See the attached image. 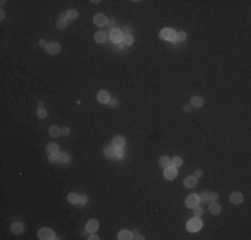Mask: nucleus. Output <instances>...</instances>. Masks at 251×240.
I'll use <instances>...</instances> for the list:
<instances>
[{
	"mask_svg": "<svg viewBox=\"0 0 251 240\" xmlns=\"http://www.w3.org/2000/svg\"><path fill=\"white\" fill-rule=\"evenodd\" d=\"M203 223L200 219H198V217H194V219L188 220L187 223V230L190 231V232H196V231H199L200 228H202Z\"/></svg>",
	"mask_w": 251,
	"mask_h": 240,
	"instance_id": "1",
	"label": "nucleus"
},
{
	"mask_svg": "<svg viewBox=\"0 0 251 240\" xmlns=\"http://www.w3.org/2000/svg\"><path fill=\"white\" fill-rule=\"evenodd\" d=\"M38 236H39V239H42V240H52V239H55V233H53L52 230H49V228H42V230H39Z\"/></svg>",
	"mask_w": 251,
	"mask_h": 240,
	"instance_id": "2",
	"label": "nucleus"
},
{
	"mask_svg": "<svg viewBox=\"0 0 251 240\" xmlns=\"http://www.w3.org/2000/svg\"><path fill=\"white\" fill-rule=\"evenodd\" d=\"M199 204V198L196 194H192V195H188L187 199H186V205L188 208H194Z\"/></svg>",
	"mask_w": 251,
	"mask_h": 240,
	"instance_id": "3",
	"label": "nucleus"
},
{
	"mask_svg": "<svg viewBox=\"0 0 251 240\" xmlns=\"http://www.w3.org/2000/svg\"><path fill=\"white\" fill-rule=\"evenodd\" d=\"M175 35H176L175 31L171 29V28H164L163 31L160 32V38L163 39V40H174Z\"/></svg>",
	"mask_w": 251,
	"mask_h": 240,
	"instance_id": "4",
	"label": "nucleus"
},
{
	"mask_svg": "<svg viewBox=\"0 0 251 240\" xmlns=\"http://www.w3.org/2000/svg\"><path fill=\"white\" fill-rule=\"evenodd\" d=\"M110 39H111L112 43H119V42H122V39H123L122 31H119V29H114V28H112L111 32H110Z\"/></svg>",
	"mask_w": 251,
	"mask_h": 240,
	"instance_id": "5",
	"label": "nucleus"
},
{
	"mask_svg": "<svg viewBox=\"0 0 251 240\" xmlns=\"http://www.w3.org/2000/svg\"><path fill=\"white\" fill-rule=\"evenodd\" d=\"M164 178L168 179V180H172V179L176 178V168L174 167H167L164 168Z\"/></svg>",
	"mask_w": 251,
	"mask_h": 240,
	"instance_id": "6",
	"label": "nucleus"
},
{
	"mask_svg": "<svg viewBox=\"0 0 251 240\" xmlns=\"http://www.w3.org/2000/svg\"><path fill=\"white\" fill-rule=\"evenodd\" d=\"M86 228H87V231H90V232H95V231L99 228V223L98 220L95 219H91L87 222V224H86Z\"/></svg>",
	"mask_w": 251,
	"mask_h": 240,
	"instance_id": "7",
	"label": "nucleus"
},
{
	"mask_svg": "<svg viewBox=\"0 0 251 240\" xmlns=\"http://www.w3.org/2000/svg\"><path fill=\"white\" fill-rule=\"evenodd\" d=\"M230 202L232 204H241L243 202V195H242L241 192H234L232 195L230 196Z\"/></svg>",
	"mask_w": 251,
	"mask_h": 240,
	"instance_id": "8",
	"label": "nucleus"
},
{
	"mask_svg": "<svg viewBox=\"0 0 251 240\" xmlns=\"http://www.w3.org/2000/svg\"><path fill=\"white\" fill-rule=\"evenodd\" d=\"M94 23L96 25H106L107 24V18H106L104 15L101 14H98L94 16Z\"/></svg>",
	"mask_w": 251,
	"mask_h": 240,
	"instance_id": "9",
	"label": "nucleus"
},
{
	"mask_svg": "<svg viewBox=\"0 0 251 240\" xmlns=\"http://www.w3.org/2000/svg\"><path fill=\"white\" fill-rule=\"evenodd\" d=\"M47 51L49 53H58L60 51V45L58 43L52 42V43H48V47H47Z\"/></svg>",
	"mask_w": 251,
	"mask_h": 240,
	"instance_id": "10",
	"label": "nucleus"
},
{
	"mask_svg": "<svg viewBox=\"0 0 251 240\" xmlns=\"http://www.w3.org/2000/svg\"><path fill=\"white\" fill-rule=\"evenodd\" d=\"M118 239L119 240H131L134 237H132V233L130 232V231H120L118 233Z\"/></svg>",
	"mask_w": 251,
	"mask_h": 240,
	"instance_id": "11",
	"label": "nucleus"
},
{
	"mask_svg": "<svg viewBox=\"0 0 251 240\" xmlns=\"http://www.w3.org/2000/svg\"><path fill=\"white\" fill-rule=\"evenodd\" d=\"M98 100L100 103H108L110 101V95H108L107 91H100L98 94Z\"/></svg>",
	"mask_w": 251,
	"mask_h": 240,
	"instance_id": "12",
	"label": "nucleus"
},
{
	"mask_svg": "<svg viewBox=\"0 0 251 240\" xmlns=\"http://www.w3.org/2000/svg\"><path fill=\"white\" fill-rule=\"evenodd\" d=\"M126 144L124 139L123 137H120V136H118V137H115V139L112 140V146L115 147V148H123Z\"/></svg>",
	"mask_w": 251,
	"mask_h": 240,
	"instance_id": "13",
	"label": "nucleus"
},
{
	"mask_svg": "<svg viewBox=\"0 0 251 240\" xmlns=\"http://www.w3.org/2000/svg\"><path fill=\"white\" fill-rule=\"evenodd\" d=\"M23 228H24V227H23L21 223H14L12 227H11V231H12L15 235H19V233L23 232Z\"/></svg>",
	"mask_w": 251,
	"mask_h": 240,
	"instance_id": "14",
	"label": "nucleus"
},
{
	"mask_svg": "<svg viewBox=\"0 0 251 240\" xmlns=\"http://www.w3.org/2000/svg\"><path fill=\"white\" fill-rule=\"evenodd\" d=\"M48 132L51 136H53V137H58V136L62 135V129L59 128V127H56V125H52V127H49Z\"/></svg>",
	"mask_w": 251,
	"mask_h": 240,
	"instance_id": "15",
	"label": "nucleus"
},
{
	"mask_svg": "<svg viewBox=\"0 0 251 240\" xmlns=\"http://www.w3.org/2000/svg\"><path fill=\"white\" fill-rule=\"evenodd\" d=\"M210 212L214 213V215H218L220 212V205L216 204L215 202H211L210 203Z\"/></svg>",
	"mask_w": 251,
	"mask_h": 240,
	"instance_id": "16",
	"label": "nucleus"
},
{
	"mask_svg": "<svg viewBox=\"0 0 251 240\" xmlns=\"http://www.w3.org/2000/svg\"><path fill=\"white\" fill-rule=\"evenodd\" d=\"M184 185L187 188L190 187H195L196 185V178H194V176H190V178H187L184 180Z\"/></svg>",
	"mask_w": 251,
	"mask_h": 240,
	"instance_id": "17",
	"label": "nucleus"
},
{
	"mask_svg": "<svg viewBox=\"0 0 251 240\" xmlns=\"http://www.w3.org/2000/svg\"><path fill=\"white\" fill-rule=\"evenodd\" d=\"M77 16H79V14H77L76 10H70L66 12V18L70 19V20H73V19H76Z\"/></svg>",
	"mask_w": 251,
	"mask_h": 240,
	"instance_id": "18",
	"label": "nucleus"
},
{
	"mask_svg": "<svg viewBox=\"0 0 251 240\" xmlns=\"http://www.w3.org/2000/svg\"><path fill=\"white\" fill-rule=\"evenodd\" d=\"M182 163H183V160H182L180 157L176 156V157H174V159L170 161V165H171V167H174V168H178V167H180V165H182Z\"/></svg>",
	"mask_w": 251,
	"mask_h": 240,
	"instance_id": "19",
	"label": "nucleus"
},
{
	"mask_svg": "<svg viewBox=\"0 0 251 240\" xmlns=\"http://www.w3.org/2000/svg\"><path fill=\"white\" fill-rule=\"evenodd\" d=\"M104 155L107 157H114V156H115V147H114V146L107 147V148L104 150Z\"/></svg>",
	"mask_w": 251,
	"mask_h": 240,
	"instance_id": "20",
	"label": "nucleus"
},
{
	"mask_svg": "<svg viewBox=\"0 0 251 240\" xmlns=\"http://www.w3.org/2000/svg\"><path fill=\"white\" fill-rule=\"evenodd\" d=\"M67 200H68V203H71V204H76V203H79V196H77L76 194L71 192L70 195H68V198H67Z\"/></svg>",
	"mask_w": 251,
	"mask_h": 240,
	"instance_id": "21",
	"label": "nucleus"
},
{
	"mask_svg": "<svg viewBox=\"0 0 251 240\" xmlns=\"http://www.w3.org/2000/svg\"><path fill=\"white\" fill-rule=\"evenodd\" d=\"M191 104L194 105V107H202L203 104V99L199 98V96H194V98L191 99Z\"/></svg>",
	"mask_w": 251,
	"mask_h": 240,
	"instance_id": "22",
	"label": "nucleus"
},
{
	"mask_svg": "<svg viewBox=\"0 0 251 240\" xmlns=\"http://www.w3.org/2000/svg\"><path fill=\"white\" fill-rule=\"evenodd\" d=\"M170 161H171V160L168 159L167 156H162L160 159H159V164H160V165H162L163 168L170 167Z\"/></svg>",
	"mask_w": 251,
	"mask_h": 240,
	"instance_id": "23",
	"label": "nucleus"
},
{
	"mask_svg": "<svg viewBox=\"0 0 251 240\" xmlns=\"http://www.w3.org/2000/svg\"><path fill=\"white\" fill-rule=\"evenodd\" d=\"M122 42H123V45H131L134 43V38L131 35H124Z\"/></svg>",
	"mask_w": 251,
	"mask_h": 240,
	"instance_id": "24",
	"label": "nucleus"
},
{
	"mask_svg": "<svg viewBox=\"0 0 251 240\" xmlns=\"http://www.w3.org/2000/svg\"><path fill=\"white\" fill-rule=\"evenodd\" d=\"M95 40L98 43H104L106 42V35L104 32H98L96 35H95Z\"/></svg>",
	"mask_w": 251,
	"mask_h": 240,
	"instance_id": "25",
	"label": "nucleus"
},
{
	"mask_svg": "<svg viewBox=\"0 0 251 240\" xmlns=\"http://www.w3.org/2000/svg\"><path fill=\"white\" fill-rule=\"evenodd\" d=\"M186 39V32H179V34H176V35H175V38H174V40H172V42L174 43H176V42H182V40H184Z\"/></svg>",
	"mask_w": 251,
	"mask_h": 240,
	"instance_id": "26",
	"label": "nucleus"
},
{
	"mask_svg": "<svg viewBox=\"0 0 251 240\" xmlns=\"http://www.w3.org/2000/svg\"><path fill=\"white\" fill-rule=\"evenodd\" d=\"M47 151L49 153H59V148H58L56 144H48L47 146Z\"/></svg>",
	"mask_w": 251,
	"mask_h": 240,
	"instance_id": "27",
	"label": "nucleus"
},
{
	"mask_svg": "<svg viewBox=\"0 0 251 240\" xmlns=\"http://www.w3.org/2000/svg\"><path fill=\"white\" fill-rule=\"evenodd\" d=\"M68 160H70L68 153H62V155H59V160H58V161H60V163H63V164H66V163H68Z\"/></svg>",
	"mask_w": 251,
	"mask_h": 240,
	"instance_id": "28",
	"label": "nucleus"
},
{
	"mask_svg": "<svg viewBox=\"0 0 251 240\" xmlns=\"http://www.w3.org/2000/svg\"><path fill=\"white\" fill-rule=\"evenodd\" d=\"M198 198H199V202H200V203H208V194H207V192H203V194H200Z\"/></svg>",
	"mask_w": 251,
	"mask_h": 240,
	"instance_id": "29",
	"label": "nucleus"
},
{
	"mask_svg": "<svg viewBox=\"0 0 251 240\" xmlns=\"http://www.w3.org/2000/svg\"><path fill=\"white\" fill-rule=\"evenodd\" d=\"M56 25H58V28H66V25H67V20L64 18H60L59 20H58V23H56Z\"/></svg>",
	"mask_w": 251,
	"mask_h": 240,
	"instance_id": "30",
	"label": "nucleus"
},
{
	"mask_svg": "<svg viewBox=\"0 0 251 240\" xmlns=\"http://www.w3.org/2000/svg\"><path fill=\"white\" fill-rule=\"evenodd\" d=\"M36 115H38V118L44 119L45 116H47V112H45L44 108H38V111H36Z\"/></svg>",
	"mask_w": 251,
	"mask_h": 240,
	"instance_id": "31",
	"label": "nucleus"
},
{
	"mask_svg": "<svg viewBox=\"0 0 251 240\" xmlns=\"http://www.w3.org/2000/svg\"><path fill=\"white\" fill-rule=\"evenodd\" d=\"M48 160L51 161V163H55V161H58V160H59V153H49Z\"/></svg>",
	"mask_w": 251,
	"mask_h": 240,
	"instance_id": "32",
	"label": "nucleus"
},
{
	"mask_svg": "<svg viewBox=\"0 0 251 240\" xmlns=\"http://www.w3.org/2000/svg\"><path fill=\"white\" fill-rule=\"evenodd\" d=\"M203 213V208L202 207H198V205H196V207H194V215L195 216H200Z\"/></svg>",
	"mask_w": 251,
	"mask_h": 240,
	"instance_id": "33",
	"label": "nucleus"
},
{
	"mask_svg": "<svg viewBox=\"0 0 251 240\" xmlns=\"http://www.w3.org/2000/svg\"><path fill=\"white\" fill-rule=\"evenodd\" d=\"M115 156H116V157H119V159H122V157L124 156V152H123L122 148H116V151H115Z\"/></svg>",
	"mask_w": 251,
	"mask_h": 240,
	"instance_id": "34",
	"label": "nucleus"
},
{
	"mask_svg": "<svg viewBox=\"0 0 251 240\" xmlns=\"http://www.w3.org/2000/svg\"><path fill=\"white\" fill-rule=\"evenodd\" d=\"M87 202H88V198H87V196H86V195H82L80 198H79V203H80L82 205H83V204H86V203H87Z\"/></svg>",
	"mask_w": 251,
	"mask_h": 240,
	"instance_id": "35",
	"label": "nucleus"
},
{
	"mask_svg": "<svg viewBox=\"0 0 251 240\" xmlns=\"http://www.w3.org/2000/svg\"><path fill=\"white\" fill-rule=\"evenodd\" d=\"M216 199H218V195H216V194H208V203L215 202Z\"/></svg>",
	"mask_w": 251,
	"mask_h": 240,
	"instance_id": "36",
	"label": "nucleus"
},
{
	"mask_svg": "<svg viewBox=\"0 0 251 240\" xmlns=\"http://www.w3.org/2000/svg\"><path fill=\"white\" fill-rule=\"evenodd\" d=\"M39 45H40L42 48H47V47H48V43L45 42L44 39H40V40H39Z\"/></svg>",
	"mask_w": 251,
	"mask_h": 240,
	"instance_id": "37",
	"label": "nucleus"
},
{
	"mask_svg": "<svg viewBox=\"0 0 251 240\" xmlns=\"http://www.w3.org/2000/svg\"><path fill=\"white\" fill-rule=\"evenodd\" d=\"M116 103H118V101H116L115 98H110V101H108V104L111 105V107H115Z\"/></svg>",
	"mask_w": 251,
	"mask_h": 240,
	"instance_id": "38",
	"label": "nucleus"
},
{
	"mask_svg": "<svg viewBox=\"0 0 251 240\" xmlns=\"http://www.w3.org/2000/svg\"><path fill=\"white\" fill-rule=\"evenodd\" d=\"M194 174H195V176H194V178H196V179H199V178H202V175H203V172L200 170H196L195 172H194Z\"/></svg>",
	"mask_w": 251,
	"mask_h": 240,
	"instance_id": "39",
	"label": "nucleus"
},
{
	"mask_svg": "<svg viewBox=\"0 0 251 240\" xmlns=\"http://www.w3.org/2000/svg\"><path fill=\"white\" fill-rule=\"evenodd\" d=\"M70 131L71 129L68 128V127H64V128L62 129V135H70Z\"/></svg>",
	"mask_w": 251,
	"mask_h": 240,
	"instance_id": "40",
	"label": "nucleus"
},
{
	"mask_svg": "<svg viewBox=\"0 0 251 240\" xmlns=\"http://www.w3.org/2000/svg\"><path fill=\"white\" fill-rule=\"evenodd\" d=\"M107 25H110V27L112 28V27H114V25H115V21L112 20V19H111V20H107Z\"/></svg>",
	"mask_w": 251,
	"mask_h": 240,
	"instance_id": "41",
	"label": "nucleus"
},
{
	"mask_svg": "<svg viewBox=\"0 0 251 240\" xmlns=\"http://www.w3.org/2000/svg\"><path fill=\"white\" fill-rule=\"evenodd\" d=\"M88 239H90V240H98V239H99V236H98V235H95V233H94V235H91V236L88 237Z\"/></svg>",
	"mask_w": 251,
	"mask_h": 240,
	"instance_id": "42",
	"label": "nucleus"
},
{
	"mask_svg": "<svg viewBox=\"0 0 251 240\" xmlns=\"http://www.w3.org/2000/svg\"><path fill=\"white\" fill-rule=\"evenodd\" d=\"M184 111H186V112H190V111H191V108H190V105H188V104H184Z\"/></svg>",
	"mask_w": 251,
	"mask_h": 240,
	"instance_id": "43",
	"label": "nucleus"
},
{
	"mask_svg": "<svg viewBox=\"0 0 251 240\" xmlns=\"http://www.w3.org/2000/svg\"><path fill=\"white\" fill-rule=\"evenodd\" d=\"M38 105H39V108H43V105H44L43 100H39V101H38Z\"/></svg>",
	"mask_w": 251,
	"mask_h": 240,
	"instance_id": "44",
	"label": "nucleus"
},
{
	"mask_svg": "<svg viewBox=\"0 0 251 240\" xmlns=\"http://www.w3.org/2000/svg\"><path fill=\"white\" fill-rule=\"evenodd\" d=\"M134 239H139V240H143L144 237H143V236H140V235H138V236H136V237H134Z\"/></svg>",
	"mask_w": 251,
	"mask_h": 240,
	"instance_id": "45",
	"label": "nucleus"
},
{
	"mask_svg": "<svg viewBox=\"0 0 251 240\" xmlns=\"http://www.w3.org/2000/svg\"><path fill=\"white\" fill-rule=\"evenodd\" d=\"M124 34H126V35H128V34H130V29H128V28H126V29H124Z\"/></svg>",
	"mask_w": 251,
	"mask_h": 240,
	"instance_id": "46",
	"label": "nucleus"
}]
</instances>
